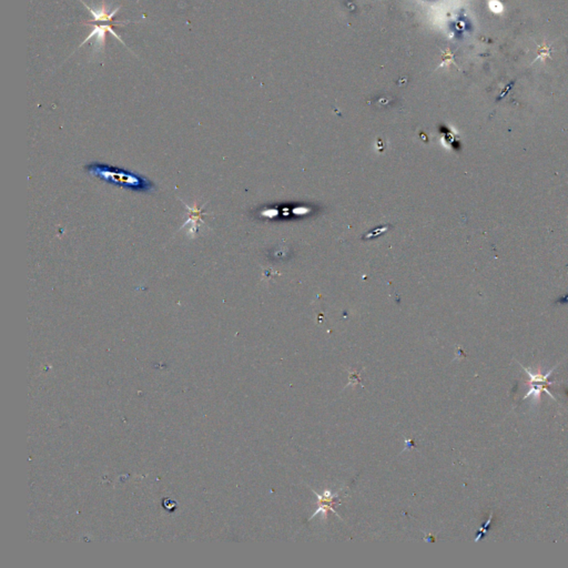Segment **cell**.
I'll use <instances>...</instances> for the list:
<instances>
[{
  "label": "cell",
  "mask_w": 568,
  "mask_h": 568,
  "mask_svg": "<svg viewBox=\"0 0 568 568\" xmlns=\"http://www.w3.org/2000/svg\"><path fill=\"white\" fill-rule=\"evenodd\" d=\"M80 3H83L85 5V7L88 9V12H90L94 16V20H90L88 21V25H94V30L91 31V34L86 38V40L81 43L79 46L83 47L87 41H89V39L91 38L96 37V45H95V52H98L99 50H102L103 48H105V43H106V34L107 32H110V34L114 37L117 38V39L123 43V41L121 40V38H120L117 32L113 30V26L116 25H125L128 23H132V21L130 20H125V21H113V17L114 15H116L120 7L113 9L111 13L108 12V6L105 2H102L101 6L98 7V8H91L89 7L88 5H87L84 0H80ZM124 45V43H123Z\"/></svg>",
  "instance_id": "cell-2"
},
{
  "label": "cell",
  "mask_w": 568,
  "mask_h": 568,
  "mask_svg": "<svg viewBox=\"0 0 568 568\" xmlns=\"http://www.w3.org/2000/svg\"><path fill=\"white\" fill-rule=\"evenodd\" d=\"M566 394L568 395V390H566Z\"/></svg>",
  "instance_id": "cell-6"
},
{
  "label": "cell",
  "mask_w": 568,
  "mask_h": 568,
  "mask_svg": "<svg viewBox=\"0 0 568 568\" xmlns=\"http://www.w3.org/2000/svg\"><path fill=\"white\" fill-rule=\"evenodd\" d=\"M85 170L90 176L101 181L116 185V187L127 189L134 192L150 193L156 190V184L142 174L132 172L125 169L113 167L107 163L91 162L86 165Z\"/></svg>",
  "instance_id": "cell-1"
},
{
  "label": "cell",
  "mask_w": 568,
  "mask_h": 568,
  "mask_svg": "<svg viewBox=\"0 0 568 568\" xmlns=\"http://www.w3.org/2000/svg\"><path fill=\"white\" fill-rule=\"evenodd\" d=\"M556 304H560V305L568 304V293H566V294H564V296H561L560 298L557 299Z\"/></svg>",
  "instance_id": "cell-5"
},
{
  "label": "cell",
  "mask_w": 568,
  "mask_h": 568,
  "mask_svg": "<svg viewBox=\"0 0 568 568\" xmlns=\"http://www.w3.org/2000/svg\"><path fill=\"white\" fill-rule=\"evenodd\" d=\"M489 7L495 13H497V12L500 13V12H502V9H503V6H502V5L499 2H496V0H491L490 4H489Z\"/></svg>",
  "instance_id": "cell-4"
},
{
  "label": "cell",
  "mask_w": 568,
  "mask_h": 568,
  "mask_svg": "<svg viewBox=\"0 0 568 568\" xmlns=\"http://www.w3.org/2000/svg\"><path fill=\"white\" fill-rule=\"evenodd\" d=\"M314 493H315V491H314ZM315 495L319 497V501H320V509L314 513V515H313L312 517H314L315 515H318L320 512L323 513L324 515H326V513H327V511H329V510L332 511V512H334V510H333V507H332V501H333V497L336 496L337 493H336L334 496H333L329 490H326L325 493H324L323 495H322V496L319 495L318 493H315ZM334 513H335V512H334ZM335 514H336V513H335ZM336 515H337V514H336Z\"/></svg>",
  "instance_id": "cell-3"
}]
</instances>
